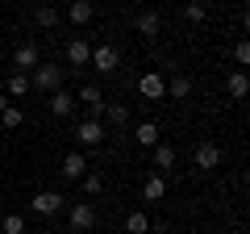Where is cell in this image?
<instances>
[{
	"mask_svg": "<svg viewBox=\"0 0 250 234\" xmlns=\"http://www.w3.org/2000/svg\"><path fill=\"white\" fill-rule=\"evenodd\" d=\"M29 88L59 92V88H62V67H59V63H38V67H34V80H29Z\"/></svg>",
	"mask_w": 250,
	"mask_h": 234,
	"instance_id": "cell-1",
	"label": "cell"
},
{
	"mask_svg": "<svg viewBox=\"0 0 250 234\" xmlns=\"http://www.w3.org/2000/svg\"><path fill=\"white\" fill-rule=\"evenodd\" d=\"M75 105H83L92 121H100V117H104V105H108V100H104V92H100L96 84H83V88L75 92Z\"/></svg>",
	"mask_w": 250,
	"mask_h": 234,
	"instance_id": "cell-2",
	"label": "cell"
},
{
	"mask_svg": "<svg viewBox=\"0 0 250 234\" xmlns=\"http://www.w3.org/2000/svg\"><path fill=\"white\" fill-rule=\"evenodd\" d=\"M92 67H96V71H104V75H113L117 67H121V50H117V46H92V59H88Z\"/></svg>",
	"mask_w": 250,
	"mask_h": 234,
	"instance_id": "cell-3",
	"label": "cell"
},
{
	"mask_svg": "<svg viewBox=\"0 0 250 234\" xmlns=\"http://www.w3.org/2000/svg\"><path fill=\"white\" fill-rule=\"evenodd\" d=\"M67 217H71V230H92L96 226V205L92 201H75Z\"/></svg>",
	"mask_w": 250,
	"mask_h": 234,
	"instance_id": "cell-4",
	"label": "cell"
},
{
	"mask_svg": "<svg viewBox=\"0 0 250 234\" xmlns=\"http://www.w3.org/2000/svg\"><path fill=\"white\" fill-rule=\"evenodd\" d=\"M29 209H34V213H42V217H54V213L62 209V197H59V192H50V188H42V192H34Z\"/></svg>",
	"mask_w": 250,
	"mask_h": 234,
	"instance_id": "cell-5",
	"label": "cell"
},
{
	"mask_svg": "<svg viewBox=\"0 0 250 234\" xmlns=\"http://www.w3.org/2000/svg\"><path fill=\"white\" fill-rule=\"evenodd\" d=\"M75 138H80V146H100L104 142V121H80V126H75Z\"/></svg>",
	"mask_w": 250,
	"mask_h": 234,
	"instance_id": "cell-6",
	"label": "cell"
},
{
	"mask_svg": "<svg viewBox=\"0 0 250 234\" xmlns=\"http://www.w3.org/2000/svg\"><path fill=\"white\" fill-rule=\"evenodd\" d=\"M192 163H196L200 171L221 167V146H217V142H200V146H196V155H192Z\"/></svg>",
	"mask_w": 250,
	"mask_h": 234,
	"instance_id": "cell-7",
	"label": "cell"
},
{
	"mask_svg": "<svg viewBox=\"0 0 250 234\" xmlns=\"http://www.w3.org/2000/svg\"><path fill=\"white\" fill-rule=\"evenodd\" d=\"M138 92H142L146 100H163L167 96V80H163L159 71H146L142 80H138Z\"/></svg>",
	"mask_w": 250,
	"mask_h": 234,
	"instance_id": "cell-8",
	"label": "cell"
},
{
	"mask_svg": "<svg viewBox=\"0 0 250 234\" xmlns=\"http://www.w3.org/2000/svg\"><path fill=\"white\" fill-rule=\"evenodd\" d=\"M59 171L67 176V180H80L83 171H88V155H83V151H67L62 163H59Z\"/></svg>",
	"mask_w": 250,
	"mask_h": 234,
	"instance_id": "cell-9",
	"label": "cell"
},
{
	"mask_svg": "<svg viewBox=\"0 0 250 234\" xmlns=\"http://www.w3.org/2000/svg\"><path fill=\"white\" fill-rule=\"evenodd\" d=\"M42 63V50H38L34 42H21L17 50H13V67H17V71H29V67H38Z\"/></svg>",
	"mask_w": 250,
	"mask_h": 234,
	"instance_id": "cell-10",
	"label": "cell"
},
{
	"mask_svg": "<svg viewBox=\"0 0 250 234\" xmlns=\"http://www.w3.org/2000/svg\"><path fill=\"white\" fill-rule=\"evenodd\" d=\"M46 109H50L54 117H71V113H75V92H67V88L50 92V100H46Z\"/></svg>",
	"mask_w": 250,
	"mask_h": 234,
	"instance_id": "cell-11",
	"label": "cell"
},
{
	"mask_svg": "<svg viewBox=\"0 0 250 234\" xmlns=\"http://www.w3.org/2000/svg\"><path fill=\"white\" fill-rule=\"evenodd\" d=\"M88 59H92V42L71 38V42H67V63L71 67H88Z\"/></svg>",
	"mask_w": 250,
	"mask_h": 234,
	"instance_id": "cell-12",
	"label": "cell"
},
{
	"mask_svg": "<svg viewBox=\"0 0 250 234\" xmlns=\"http://www.w3.org/2000/svg\"><path fill=\"white\" fill-rule=\"evenodd\" d=\"M104 126H129V105L125 100H108L104 105Z\"/></svg>",
	"mask_w": 250,
	"mask_h": 234,
	"instance_id": "cell-13",
	"label": "cell"
},
{
	"mask_svg": "<svg viewBox=\"0 0 250 234\" xmlns=\"http://www.w3.org/2000/svg\"><path fill=\"white\" fill-rule=\"evenodd\" d=\"M159 29H163V17L154 9L138 13V34H142V38H159Z\"/></svg>",
	"mask_w": 250,
	"mask_h": 234,
	"instance_id": "cell-14",
	"label": "cell"
},
{
	"mask_svg": "<svg viewBox=\"0 0 250 234\" xmlns=\"http://www.w3.org/2000/svg\"><path fill=\"white\" fill-rule=\"evenodd\" d=\"M67 17H71L75 25H88V21L96 17V4H92V0H71V9H67Z\"/></svg>",
	"mask_w": 250,
	"mask_h": 234,
	"instance_id": "cell-15",
	"label": "cell"
},
{
	"mask_svg": "<svg viewBox=\"0 0 250 234\" xmlns=\"http://www.w3.org/2000/svg\"><path fill=\"white\" fill-rule=\"evenodd\" d=\"M150 151H154V167H159V176L175 167V146H171V142H159V146H150Z\"/></svg>",
	"mask_w": 250,
	"mask_h": 234,
	"instance_id": "cell-16",
	"label": "cell"
},
{
	"mask_svg": "<svg viewBox=\"0 0 250 234\" xmlns=\"http://www.w3.org/2000/svg\"><path fill=\"white\" fill-rule=\"evenodd\" d=\"M134 142L138 146H159V126H154V121H138L134 126Z\"/></svg>",
	"mask_w": 250,
	"mask_h": 234,
	"instance_id": "cell-17",
	"label": "cell"
},
{
	"mask_svg": "<svg viewBox=\"0 0 250 234\" xmlns=\"http://www.w3.org/2000/svg\"><path fill=\"white\" fill-rule=\"evenodd\" d=\"M25 92H29V75H25V71H13L9 84H4V96H9V100H21Z\"/></svg>",
	"mask_w": 250,
	"mask_h": 234,
	"instance_id": "cell-18",
	"label": "cell"
},
{
	"mask_svg": "<svg viewBox=\"0 0 250 234\" xmlns=\"http://www.w3.org/2000/svg\"><path fill=\"white\" fill-rule=\"evenodd\" d=\"M125 234H150V217H146L142 209L125 213Z\"/></svg>",
	"mask_w": 250,
	"mask_h": 234,
	"instance_id": "cell-19",
	"label": "cell"
},
{
	"mask_svg": "<svg viewBox=\"0 0 250 234\" xmlns=\"http://www.w3.org/2000/svg\"><path fill=\"white\" fill-rule=\"evenodd\" d=\"M142 197H146V201H163V197H167V180H163L159 171H154L150 180L142 184Z\"/></svg>",
	"mask_w": 250,
	"mask_h": 234,
	"instance_id": "cell-20",
	"label": "cell"
},
{
	"mask_svg": "<svg viewBox=\"0 0 250 234\" xmlns=\"http://www.w3.org/2000/svg\"><path fill=\"white\" fill-rule=\"evenodd\" d=\"M225 92H229L233 100H242V96H246V92H250V80H246V71H233L229 80H225Z\"/></svg>",
	"mask_w": 250,
	"mask_h": 234,
	"instance_id": "cell-21",
	"label": "cell"
},
{
	"mask_svg": "<svg viewBox=\"0 0 250 234\" xmlns=\"http://www.w3.org/2000/svg\"><path fill=\"white\" fill-rule=\"evenodd\" d=\"M167 96L171 100H188L192 96V80H188V75H175V80L167 84Z\"/></svg>",
	"mask_w": 250,
	"mask_h": 234,
	"instance_id": "cell-22",
	"label": "cell"
},
{
	"mask_svg": "<svg viewBox=\"0 0 250 234\" xmlns=\"http://www.w3.org/2000/svg\"><path fill=\"white\" fill-rule=\"evenodd\" d=\"M80 184H83V192H88V197H100V192H104V176H100V171H83Z\"/></svg>",
	"mask_w": 250,
	"mask_h": 234,
	"instance_id": "cell-23",
	"label": "cell"
},
{
	"mask_svg": "<svg viewBox=\"0 0 250 234\" xmlns=\"http://www.w3.org/2000/svg\"><path fill=\"white\" fill-rule=\"evenodd\" d=\"M34 21H38L42 29H54V25H59V9H54V4H42V9L34 13Z\"/></svg>",
	"mask_w": 250,
	"mask_h": 234,
	"instance_id": "cell-24",
	"label": "cell"
},
{
	"mask_svg": "<svg viewBox=\"0 0 250 234\" xmlns=\"http://www.w3.org/2000/svg\"><path fill=\"white\" fill-rule=\"evenodd\" d=\"M184 17L192 21V25H200V21L208 17V9H205V4H200V0H188V4H184Z\"/></svg>",
	"mask_w": 250,
	"mask_h": 234,
	"instance_id": "cell-25",
	"label": "cell"
},
{
	"mask_svg": "<svg viewBox=\"0 0 250 234\" xmlns=\"http://www.w3.org/2000/svg\"><path fill=\"white\" fill-rule=\"evenodd\" d=\"M21 121H25V113H21L17 105H9V109H4V113H0V126H4V130H17Z\"/></svg>",
	"mask_w": 250,
	"mask_h": 234,
	"instance_id": "cell-26",
	"label": "cell"
},
{
	"mask_svg": "<svg viewBox=\"0 0 250 234\" xmlns=\"http://www.w3.org/2000/svg\"><path fill=\"white\" fill-rule=\"evenodd\" d=\"M0 230H4V234H25V217H21V213H4Z\"/></svg>",
	"mask_w": 250,
	"mask_h": 234,
	"instance_id": "cell-27",
	"label": "cell"
},
{
	"mask_svg": "<svg viewBox=\"0 0 250 234\" xmlns=\"http://www.w3.org/2000/svg\"><path fill=\"white\" fill-rule=\"evenodd\" d=\"M233 63H238V67H246V63H250V46H246V42L233 46Z\"/></svg>",
	"mask_w": 250,
	"mask_h": 234,
	"instance_id": "cell-28",
	"label": "cell"
},
{
	"mask_svg": "<svg viewBox=\"0 0 250 234\" xmlns=\"http://www.w3.org/2000/svg\"><path fill=\"white\" fill-rule=\"evenodd\" d=\"M9 105H13V100H9V96H4V92H0V113H4V109H9Z\"/></svg>",
	"mask_w": 250,
	"mask_h": 234,
	"instance_id": "cell-29",
	"label": "cell"
},
{
	"mask_svg": "<svg viewBox=\"0 0 250 234\" xmlns=\"http://www.w3.org/2000/svg\"><path fill=\"white\" fill-rule=\"evenodd\" d=\"M150 234H167V230H150Z\"/></svg>",
	"mask_w": 250,
	"mask_h": 234,
	"instance_id": "cell-30",
	"label": "cell"
},
{
	"mask_svg": "<svg viewBox=\"0 0 250 234\" xmlns=\"http://www.w3.org/2000/svg\"><path fill=\"white\" fill-rule=\"evenodd\" d=\"M221 4H233V0H221Z\"/></svg>",
	"mask_w": 250,
	"mask_h": 234,
	"instance_id": "cell-31",
	"label": "cell"
}]
</instances>
